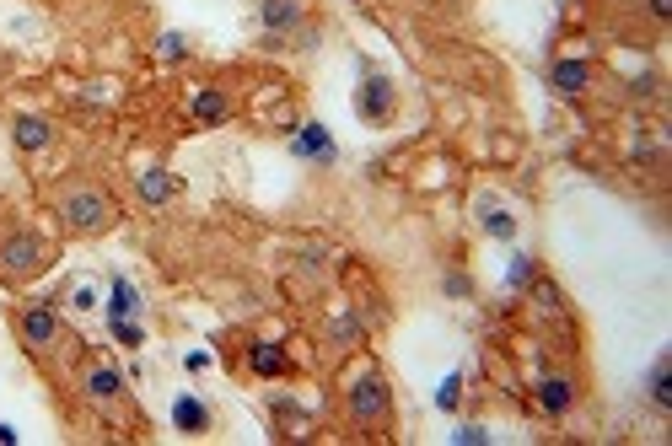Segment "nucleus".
<instances>
[{"label":"nucleus","instance_id":"obj_16","mask_svg":"<svg viewBox=\"0 0 672 446\" xmlns=\"http://www.w3.org/2000/svg\"><path fill=\"white\" fill-rule=\"evenodd\" d=\"M135 307H140L135 285H130V280H113V296H108V318H130Z\"/></svg>","mask_w":672,"mask_h":446},{"label":"nucleus","instance_id":"obj_7","mask_svg":"<svg viewBox=\"0 0 672 446\" xmlns=\"http://www.w3.org/2000/svg\"><path fill=\"white\" fill-rule=\"evenodd\" d=\"M11 140H17V151H49L54 146V124L44 119V113H17Z\"/></svg>","mask_w":672,"mask_h":446},{"label":"nucleus","instance_id":"obj_11","mask_svg":"<svg viewBox=\"0 0 672 446\" xmlns=\"http://www.w3.org/2000/svg\"><path fill=\"white\" fill-rule=\"evenodd\" d=\"M259 22L264 33H291V27H302V0H259Z\"/></svg>","mask_w":672,"mask_h":446},{"label":"nucleus","instance_id":"obj_4","mask_svg":"<svg viewBox=\"0 0 672 446\" xmlns=\"http://www.w3.org/2000/svg\"><path fill=\"white\" fill-rule=\"evenodd\" d=\"M17 334H22V344L33 355H49L54 344H60V312L54 307H22L17 312Z\"/></svg>","mask_w":672,"mask_h":446},{"label":"nucleus","instance_id":"obj_18","mask_svg":"<svg viewBox=\"0 0 672 446\" xmlns=\"http://www.w3.org/2000/svg\"><path fill=\"white\" fill-rule=\"evenodd\" d=\"M484 232H490V237H511V232H517V221H511L506 210H484Z\"/></svg>","mask_w":672,"mask_h":446},{"label":"nucleus","instance_id":"obj_1","mask_svg":"<svg viewBox=\"0 0 672 446\" xmlns=\"http://www.w3.org/2000/svg\"><path fill=\"white\" fill-rule=\"evenodd\" d=\"M60 221L76 237H97V232H108V226H119V199L108 189H97V183H70L60 194Z\"/></svg>","mask_w":672,"mask_h":446},{"label":"nucleus","instance_id":"obj_2","mask_svg":"<svg viewBox=\"0 0 672 446\" xmlns=\"http://www.w3.org/2000/svg\"><path fill=\"white\" fill-rule=\"evenodd\" d=\"M345 409H350L355 425H388V414H393V387H388V377H382L371 361H361V366L345 377Z\"/></svg>","mask_w":672,"mask_h":446},{"label":"nucleus","instance_id":"obj_17","mask_svg":"<svg viewBox=\"0 0 672 446\" xmlns=\"http://www.w3.org/2000/svg\"><path fill=\"white\" fill-rule=\"evenodd\" d=\"M651 404L656 409H672V377H667V366L651 371Z\"/></svg>","mask_w":672,"mask_h":446},{"label":"nucleus","instance_id":"obj_6","mask_svg":"<svg viewBox=\"0 0 672 446\" xmlns=\"http://www.w3.org/2000/svg\"><path fill=\"white\" fill-rule=\"evenodd\" d=\"M355 113L361 119H371V124H382L393 113V86L382 81V76H366L361 81V97H355Z\"/></svg>","mask_w":672,"mask_h":446},{"label":"nucleus","instance_id":"obj_19","mask_svg":"<svg viewBox=\"0 0 672 446\" xmlns=\"http://www.w3.org/2000/svg\"><path fill=\"white\" fill-rule=\"evenodd\" d=\"M108 328H113V339H119V344H130V350H135L140 339H146V334H140V328H135L130 318H108Z\"/></svg>","mask_w":672,"mask_h":446},{"label":"nucleus","instance_id":"obj_3","mask_svg":"<svg viewBox=\"0 0 672 446\" xmlns=\"http://www.w3.org/2000/svg\"><path fill=\"white\" fill-rule=\"evenodd\" d=\"M49 264V248L33 232H6L0 237V275L6 280H33Z\"/></svg>","mask_w":672,"mask_h":446},{"label":"nucleus","instance_id":"obj_5","mask_svg":"<svg viewBox=\"0 0 672 446\" xmlns=\"http://www.w3.org/2000/svg\"><path fill=\"white\" fill-rule=\"evenodd\" d=\"M81 393H87L97 409H119V404H124V377H119L113 366H87V377H81Z\"/></svg>","mask_w":672,"mask_h":446},{"label":"nucleus","instance_id":"obj_21","mask_svg":"<svg viewBox=\"0 0 672 446\" xmlns=\"http://www.w3.org/2000/svg\"><path fill=\"white\" fill-rule=\"evenodd\" d=\"M538 280V264L527 253H517V264H511V285H533Z\"/></svg>","mask_w":672,"mask_h":446},{"label":"nucleus","instance_id":"obj_14","mask_svg":"<svg viewBox=\"0 0 672 446\" xmlns=\"http://www.w3.org/2000/svg\"><path fill=\"white\" fill-rule=\"evenodd\" d=\"M135 189H140V199H146V205H167V199L178 194V183L167 178L162 167H140V172H135Z\"/></svg>","mask_w":672,"mask_h":446},{"label":"nucleus","instance_id":"obj_10","mask_svg":"<svg viewBox=\"0 0 672 446\" xmlns=\"http://www.w3.org/2000/svg\"><path fill=\"white\" fill-rule=\"evenodd\" d=\"M533 398H538V409L549 414V420H560V414L576 404V382H570V377H543Z\"/></svg>","mask_w":672,"mask_h":446},{"label":"nucleus","instance_id":"obj_8","mask_svg":"<svg viewBox=\"0 0 672 446\" xmlns=\"http://www.w3.org/2000/svg\"><path fill=\"white\" fill-rule=\"evenodd\" d=\"M549 86L560 97H581L586 86H592V60H560V65L549 70Z\"/></svg>","mask_w":672,"mask_h":446},{"label":"nucleus","instance_id":"obj_20","mask_svg":"<svg viewBox=\"0 0 672 446\" xmlns=\"http://www.w3.org/2000/svg\"><path fill=\"white\" fill-rule=\"evenodd\" d=\"M156 54H162V60H183V54H189V43H183V33H162Z\"/></svg>","mask_w":672,"mask_h":446},{"label":"nucleus","instance_id":"obj_13","mask_svg":"<svg viewBox=\"0 0 672 446\" xmlns=\"http://www.w3.org/2000/svg\"><path fill=\"white\" fill-rule=\"evenodd\" d=\"M248 366H253V377H264V382H275V377H285V371H291L285 350H280V344H269V339L248 344Z\"/></svg>","mask_w":672,"mask_h":446},{"label":"nucleus","instance_id":"obj_24","mask_svg":"<svg viewBox=\"0 0 672 446\" xmlns=\"http://www.w3.org/2000/svg\"><path fill=\"white\" fill-rule=\"evenodd\" d=\"M447 291L452 296H468V275H447Z\"/></svg>","mask_w":672,"mask_h":446},{"label":"nucleus","instance_id":"obj_9","mask_svg":"<svg viewBox=\"0 0 672 446\" xmlns=\"http://www.w3.org/2000/svg\"><path fill=\"white\" fill-rule=\"evenodd\" d=\"M291 151H296V156H307V162H323V167H328V162H334V156H339L323 124H302V129H296Z\"/></svg>","mask_w":672,"mask_h":446},{"label":"nucleus","instance_id":"obj_15","mask_svg":"<svg viewBox=\"0 0 672 446\" xmlns=\"http://www.w3.org/2000/svg\"><path fill=\"white\" fill-rule=\"evenodd\" d=\"M173 425L183 430V436H205V430H210V409L199 404V398H178V404H173Z\"/></svg>","mask_w":672,"mask_h":446},{"label":"nucleus","instance_id":"obj_23","mask_svg":"<svg viewBox=\"0 0 672 446\" xmlns=\"http://www.w3.org/2000/svg\"><path fill=\"white\" fill-rule=\"evenodd\" d=\"M646 17L651 22H672V0H646Z\"/></svg>","mask_w":672,"mask_h":446},{"label":"nucleus","instance_id":"obj_22","mask_svg":"<svg viewBox=\"0 0 672 446\" xmlns=\"http://www.w3.org/2000/svg\"><path fill=\"white\" fill-rule=\"evenodd\" d=\"M457 398H463V377H447L436 393V409H457Z\"/></svg>","mask_w":672,"mask_h":446},{"label":"nucleus","instance_id":"obj_12","mask_svg":"<svg viewBox=\"0 0 672 446\" xmlns=\"http://www.w3.org/2000/svg\"><path fill=\"white\" fill-rule=\"evenodd\" d=\"M189 113L199 124H226V119H232V103H226L221 86H199V92L189 97Z\"/></svg>","mask_w":672,"mask_h":446}]
</instances>
